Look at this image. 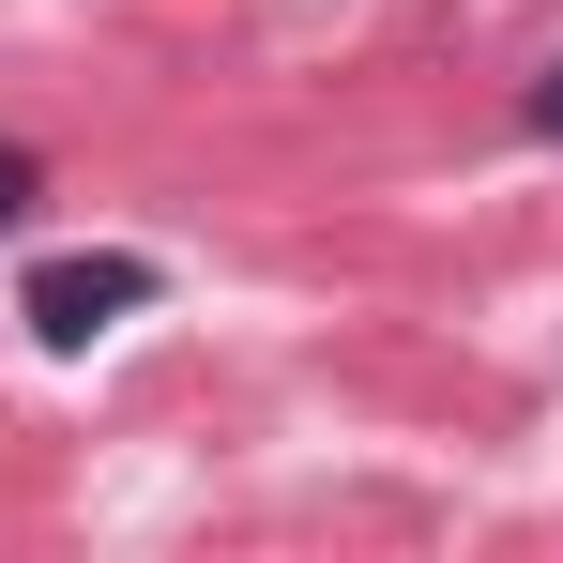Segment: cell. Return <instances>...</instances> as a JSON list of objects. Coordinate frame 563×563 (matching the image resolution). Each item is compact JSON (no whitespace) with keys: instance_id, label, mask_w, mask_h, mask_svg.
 <instances>
[{"instance_id":"1","label":"cell","mask_w":563,"mask_h":563,"mask_svg":"<svg viewBox=\"0 0 563 563\" xmlns=\"http://www.w3.org/2000/svg\"><path fill=\"white\" fill-rule=\"evenodd\" d=\"M153 260H122V244H107V260H46V275H31V335H46V351H92L107 320H137V305H153Z\"/></svg>"},{"instance_id":"2","label":"cell","mask_w":563,"mask_h":563,"mask_svg":"<svg viewBox=\"0 0 563 563\" xmlns=\"http://www.w3.org/2000/svg\"><path fill=\"white\" fill-rule=\"evenodd\" d=\"M31 198H46V153H15V137H0V229H15Z\"/></svg>"},{"instance_id":"3","label":"cell","mask_w":563,"mask_h":563,"mask_svg":"<svg viewBox=\"0 0 563 563\" xmlns=\"http://www.w3.org/2000/svg\"><path fill=\"white\" fill-rule=\"evenodd\" d=\"M533 137H563V62H549V77H533Z\"/></svg>"}]
</instances>
